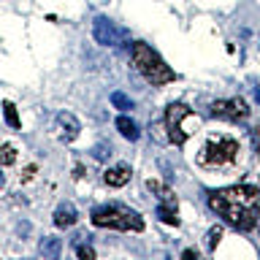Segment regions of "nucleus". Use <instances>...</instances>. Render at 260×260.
Segmentation results:
<instances>
[{
	"instance_id": "1",
	"label": "nucleus",
	"mask_w": 260,
	"mask_h": 260,
	"mask_svg": "<svg viewBox=\"0 0 260 260\" xmlns=\"http://www.w3.org/2000/svg\"><path fill=\"white\" fill-rule=\"evenodd\" d=\"M209 206L231 228L247 233L260 219V190L252 184H233L209 192Z\"/></svg>"
},
{
	"instance_id": "2",
	"label": "nucleus",
	"mask_w": 260,
	"mask_h": 260,
	"mask_svg": "<svg viewBox=\"0 0 260 260\" xmlns=\"http://www.w3.org/2000/svg\"><path fill=\"white\" fill-rule=\"evenodd\" d=\"M133 65L138 68V73H141V76L149 81V84H154V87L171 84V81L176 79L174 71L166 65V60H162L152 46L141 44V41H136V44H133Z\"/></svg>"
},
{
	"instance_id": "3",
	"label": "nucleus",
	"mask_w": 260,
	"mask_h": 260,
	"mask_svg": "<svg viewBox=\"0 0 260 260\" xmlns=\"http://www.w3.org/2000/svg\"><path fill=\"white\" fill-rule=\"evenodd\" d=\"M92 225L95 228H114V231H144V219L138 211L119 206V203H109V206H98L92 211Z\"/></svg>"
},
{
	"instance_id": "4",
	"label": "nucleus",
	"mask_w": 260,
	"mask_h": 260,
	"mask_svg": "<svg viewBox=\"0 0 260 260\" xmlns=\"http://www.w3.org/2000/svg\"><path fill=\"white\" fill-rule=\"evenodd\" d=\"M239 157V141L231 136H209V141L203 144V149L198 154V162L203 168H225Z\"/></svg>"
},
{
	"instance_id": "5",
	"label": "nucleus",
	"mask_w": 260,
	"mask_h": 260,
	"mask_svg": "<svg viewBox=\"0 0 260 260\" xmlns=\"http://www.w3.org/2000/svg\"><path fill=\"white\" fill-rule=\"evenodd\" d=\"M166 127H168V138L176 146H182L190 136H195V130L201 127V119L190 111L187 103H171L166 109Z\"/></svg>"
},
{
	"instance_id": "6",
	"label": "nucleus",
	"mask_w": 260,
	"mask_h": 260,
	"mask_svg": "<svg viewBox=\"0 0 260 260\" xmlns=\"http://www.w3.org/2000/svg\"><path fill=\"white\" fill-rule=\"evenodd\" d=\"M211 114L219 119H228V122H241V119L249 117V106L244 98H228V101L211 103Z\"/></svg>"
},
{
	"instance_id": "7",
	"label": "nucleus",
	"mask_w": 260,
	"mask_h": 260,
	"mask_svg": "<svg viewBox=\"0 0 260 260\" xmlns=\"http://www.w3.org/2000/svg\"><path fill=\"white\" fill-rule=\"evenodd\" d=\"M92 30H95L98 44H103V46H114V44L119 41V36H122V32L114 27V22L106 19V16H98L95 24H92Z\"/></svg>"
},
{
	"instance_id": "8",
	"label": "nucleus",
	"mask_w": 260,
	"mask_h": 260,
	"mask_svg": "<svg viewBox=\"0 0 260 260\" xmlns=\"http://www.w3.org/2000/svg\"><path fill=\"white\" fill-rule=\"evenodd\" d=\"M130 176H133L130 166H111V168H106L103 182L109 184V187H125L130 182Z\"/></svg>"
},
{
	"instance_id": "9",
	"label": "nucleus",
	"mask_w": 260,
	"mask_h": 260,
	"mask_svg": "<svg viewBox=\"0 0 260 260\" xmlns=\"http://www.w3.org/2000/svg\"><path fill=\"white\" fill-rule=\"evenodd\" d=\"M57 125L62 127V136H65V141H73V138L79 136V130H81L79 119L73 117V114H68V111H60V114H57Z\"/></svg>"
},
{
	"instance_id": "10",
	"label": "nucleus",
	"mask_w": 260,
	"mask_h": 260,
	"mask_svg": "<svg viewBox=\"0 0 260 260\" xmlns=\"http://www.w3.org/2000/svg\"><path fill=\"white\" fill-rule=\"evenodd\" d=\"M76 219H79V211L73 209V203H60L54 211V225L57 228H71V225H76Z\"/></svg>"
},
{
	"instance_id": "11",
	"label": "nucleus",
	"mask_w": 260,
	"mask_h": 260,
	"mask_svg": "<svg viewBox=\"0 0 260 260\" xmlns=\"http://www.w3.org/2000/svg\"><path fill=\"white\" fill-rule=\"evenodd\" d=\"M114 125H117V130L122 136L127 138V141H136L138 136H141V130H138V125L130 117H125V114H122V117H117V122H114Z\"/></svg>"
},
{
	"instance_id": "12",
	"label": "nucleus",
	"mask_w": 260,
	"mask_h": 260,
	"mask_svg": "<svg viewBox=\"0 0 260 260\" xmlns=\"http://www.w3.org/2000/svg\"><path fill=\"white\" fill-rule=\"evenodd\" d=\"M146 187H149L152 192H157V198H160V203H168V206H176V195L168 190L166 184L162 182H157V179H149V182H146Z\"/></svg>"
},
{
	"instance_id": "13",
	"label": "nucleus",
	"mask_w": 260,
	"mask_h": 260,
	"mask_svg": "<svg viewBox=\"0 0 260 260\" xmlns=\"http://www.w3.org/2000/svg\"><path fill=\"white\" fill-rule=\"evenodd\" d=\"M3 117H6V122H8V127H14V130L22 127L19 111H16V106H14L11 101H3Z\"/></svg>"
},
{
	"instance_id": "14",
	"label": "nucleus",
	"mask_w": 260,
	"mask_h": 260,
	"mask_svg": "<svg viewBox=\"0 0 260 260\" xmlns=\"http://www.w3.org/2000/svg\"><path fill=\"white\" fill-rule=\"evenodd\" d=\"M157 217H160V222H166V225H179V217H176V206H168V203H160L157 206Z\"/></svg>"
},
{
	"instance_id": "15",
	"label": "nucleus",
	"mask_w": 260,
	"mask_h": 260,
	"mask_svg": "<svg viewBox=\"0 0 260 260\" xmlns=\"http://www.w3.org/2000/svg\"><path fill=\"white\" fill-rule=\"evenodd\" d=\"M60 239H44L41 241V255H46V257H57L60 255Z\"/></svg>"
},
{
	"instance_id": "16",
	"label": "nucleus",
	"mask_w": 260,
	"mask_h": 260,
	"mask_svg": "<svg viewBox=\"0 0 260 260\" xmlns=\"http://www.w3.org/2000/svg\"><path fill=\"white\" fill-rule=\"evenodd\" d=\"M14 162H16V146L0 144V166H14Z\"/></svg>"
},
{
	"instance_id": "17",
	"label": "nucleus",
	"mask_w": 260,
	"mask_h": 260,
	"mask_svg": "<svg viewBox=\"0 0 260 260\" xmlns=\"http://www.w3.org/2000/svg\"><path fill=\"white\" fill-rule=\"evenodd\" d=\"M111 103H114V109H122V111L133 109V101L125 92H111Z\"/></svg>"
},
{
	"instance_id": "18",
	"label": "nucleus",
	"mask_w": 260,
	"mask_h": 260,
	"mask_svg": "<svg viewBox=\"0 0 260 260\" xmlns=\"http://www.w3.org/2000/svg\"><path fill=\"white\" fill-rule=\"evenodd\" d=\"M219 239H222V228L214 225V228H211V231L206 233V247L214 252V249H217V244H219Z\"/></svg>"
},
{
	"instance_id": "19",
	"label": "nucleus",
	"mask_w": 260,
	"mask_h": 260,
	"mask_svg": "<svg viewBox=\"0 0 260 260\" xmlns=\"http://www.w3.org/2000/svg\"><path fill=\"white\" fill-rule=\"evenodd\" d=\"M76 255H79L81 260H95V249L87 247V244H79V247H76Z\"/></svg>"
},
{
	"instance_id": "20",
	"label": "nucleus",
	"mask_w": 260,
	"mask_h": 260,
	"mask_svg": "<svg viewBox=\"0 0 260 260\" xmlns=\"http://www.w3.org/2000/svg\"><path fill=\"white\" fill-rule=\"evenodd\" d=\"M106 154H111V146H106V144H98V146H95V157H98V160H103Z\"/></svg>"
},
{
	"instance_id": "21",
	"label": "nucleus",
	"mask_w": 260,
	"mask_h": 260,
	"mask_svg": "<svg viewBox=\"0 0 260 260\" xmlns=\"http://www.w3.org/2000/svg\"><path fill=\"white\" fill-rule=\"evenodd\" d=\"M252 141H255V152H257V160H260V125L252 130Z\"/></svg>"
},
{
	"instance_id": "22",
	"label": "nucleus",
	"mask_w": 260,
	"mask_h": 260,
	"mask_svg": "<svg viewBox=\"0 0 260 260\" xmlns=\"http://www.w3.org/2000/svg\"><path fill=\"white\" fill-rule=\"evenodd\" d=\"M32 176H36V166H27V168H24V174H22V179L27 182V179H32Z\"/></svg>"
},
{
	"instance_id": "23",
	"label": "nucleus",
	"mask_w": 260,
	"mask_h": 260,
	"mask_svg": "<svg viewBox=\"0 0 260 260\" xmlns=\"http://www.w3.org/2000/svg\"><path fill=\"white\" fill-rule=\"evenodd\" d=\"M182 257H184V260H198V252H195V249H184Z\"/></svg>"
},
{
	"instance_id": "24",
	"label": "nucleus",
	"mask_w": 260,
	"mask_h": 260,
	"mask_svg": "<svg viewBox=\"0 0 260 260\" xmlns=\"http://www.w3.org/2000/svg\"><path fill=\"white\" fill-rule=\"evenodd\" d=\"M73 176H76V179H81V176H84V168H81V166H76V168H73Z\"/></svg>"
},
{
	"instance_id": "25",
	"label": "nucleus",
	"mask_w": 260,
	"mask_h": 260,
	"mask_svg": "<svg viewBox=\"0 0 260 260\" xmlns=\"http://www.w3.org/2000/svg\"><path fill=\"white\" fill-rule=\"evenodd\" d=\"M255 101H257V103H260V87H257V89H255Z\"/></svg>"
},
{
	"instance_id": "26",
	"label": "nucleus",
	"mask_w": 260,
	"mask_h": 260,
	"mask_svg": "<svg viewBox=\"0 0 260 260\" xmlns=\"http://www.w3.org/2000/svg\"><path fill=\"white\" fill-rule=\"evenodd\" d=\"M257 222H260V219H257Z\"/></svg>"
}]
</instances>
